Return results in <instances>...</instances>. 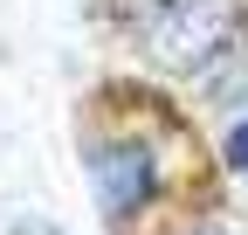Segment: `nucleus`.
Listing matches in <instances>:
<instances>
[{
    "mask_svg": "<svg viewBox=\"0 0 248 235\" xmlns=\"http://www.w3.org/2000/svg\"><path fill=\"white\" fill-rule=\"evenodd\" d=\"M138 42L166 83H207L241 42V7L234 0H145Z\"/></svg>",
    "mask_w": 248,
    "mask_h": 235,
    "instance_id": "f03ea898",
    "label": "nucleus"
},
{
    "mask_svg": "<svg viewBox=\"0 0 248 235\" xmlns=\"http://www.w3.org/2000/svg\"><path fill=\"white\" fill-rule=\"evenodd\" d=\"M186 235H241V228H186Z\"/></svg>",
    "mask_w": 248,
    "mask_h": 235,
    "instance_id": "7ed1b4c3",
    "label": "nucleus"
},
{
    "mask_svg": "<svg viewBox=\"0 0 248 235\" xmlns=\"http://www.w3.org/2000/svg\"><path fill=\"white\" fill-rule=\"evenodd\" d=\"M83 173L97 194V215L110 235H152L166 221L186 228L207 208V187L221 173V152L200 138V125L179 111L159 83H104L76 111Z\"/></svg>",
    "mask_w": 248,
    "mask_h": 235,
    "instance_id": "f257e3e1",
    "label": "nucleus"
}]
</instances>
